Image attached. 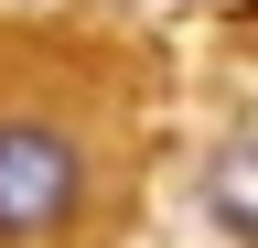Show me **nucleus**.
<instances>
[{"label": "nucleus", "mask_w": 258, "mask_h": 248, "mask_svg": "<svg viewBox=\"0 0 258 248\" xmlns=\"http://www.w3.org/2000/svg\"><path fill=\"white\" fill-rule=\"evenodd\" d=\"M194 216L215 248H258V108L194 151Z\"/></svg>", "instance_id": "f03ea898"}, {"label": "nucleus", "mask_w": 258, "mask_h": 248, "mask_svg": "<svg viewBox=\"0 0 258 248\" xmlns=\"http://www.w3.org/2000/svg\"><path fill=\"white\" fill-rule=\"evenodd\" d=\"M140 86L108 43L0 22V248H108L129 216Z\"/></svg>", "instance_id": "f257e3e1"}, {"label": "nucleus", "mask_w": 258, "mask_h": 248, "mask_svg": "<svg viewBox=\"0 0 258 248\" xmlns=\"http://www.w3.org/2000/svg\"><path fill=\"white\" fill-rule=\"evenodd\" d=\"M11 11H32V0H11Z\"/></svg>", "instance_id": "7ed1b4c3"}]
</instances>
